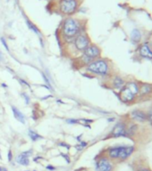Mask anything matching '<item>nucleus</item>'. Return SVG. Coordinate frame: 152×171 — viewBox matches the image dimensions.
Instances as JSON below:
<instances>
[{"mask_svg": "<svg viewBox=\"0 0 152 171\" xmlns=\"http://www.w3.org/2000/svg\"><path fill=\"white\" fill-rule=\"evenodd\" d=\"M82 25L80 20L73 18L72 16L66 17L60 27V35L64 40L66 41H73L75 37L79 35L82 30Z\"/></svg>", "mask_w": 152, "mask_h": 171, "instance_id": "nucleus-1", "label": "nucleus"}, {"mask_svg": "<svg viewBox=\"0 0 152 171\" xmlns=\"http://www.w3.org/2000/svg\"><path fill=\"white\" fill-rule=\"evenodd\" d=\"M84 70L93 75H98V76H105L109 71V66L107 61L98 58L96 60L91 61L90 63H88Z\"/></svg>", "mask_w": 152, "mask_h": 171, "instance_id": "nucleus-2", "label": "nucleus"}, {"mask_svg": "<svg viewBox=\"0 0 152 171\" xmlns=\"http://www.w3.org/2000/svg\"><path fill=\"white\" fill-rule=\"evenodd\" d=\"M101 50L100 48L94 44H91L82 53V56L79 58L80 62L82 64L83 67H85L88 63H90L91 61L96 60L100 57Z\"/></svg>", "mask_w": 152, "mask_h": 171, "instance_id": "nucleus-3", "label": "nucleus"}, {"mask_svg": "<svg viewBox=\"0 0 152 171\" xmlns=\"http://www.w3.org/2000/svg\"><path fill=\"white\" fill-rule=\"evenodd\" d=\"M139 92V87L136 83L133 82H129L127 84H124L120 90L119 96L123 102L128 103L133 100L135 95Z\"/></svg>", "mask_w": 152, "mask_h": 171, "instance_id": "nucleus-4", "label": "nucleus"}, {"mask_svg": "<svg viewBox=\"0 0 152 171\" xmlns=\"http://www.w3.org/2000/svg\"><path fill=\"white\" fill-rule=\"evenodd\" d=\"M79 9L78 0H60L58 4V10L63 15L67 17L74 14Z\"/></svg>", "mask_w": 152, "mask_h": 171, "instance_id": "nucleus-5", "label": "nucleus"}, {"mask_svg": "<svg viewBox=\"0 0 152 171\" xmlns=\"http://www.w3.org/2000/svg\"><path fill=\"white\" fill-rule=\"evenodd\" d=\"M91 44V38L84 31L77 35L73 41V46L78 53H82Z\"/></svg>", "mask_w": 152, "mask_h": 171, "instance_id": "nucleus-6", "label": "nucleus"}, {"mask_svg": "<svg viewBox=\"0 0 152 171\" xmlns=\"http://www.w3.org/2000/svg\"><path fill=\"white\" fill-rule=\"evenodd\" d=\"M113 164L106 157L98 159L96 162V171H112Z\"/></svg>", "mask_w": 152, "mask_h": 171, "instance_id": "nucleus-7", "label": "nucleus"}, {"mask_svg": "<svg viewBox=\"0 0 152 171\" xmlns=\"http://www.w3.org/2000/svg\"><path fill=\"white\" fill-rule=\"evenodd\" d=\"M126 134H127V131H126V127H125V125L123 124V123H117L115 127H114V128H113V130H112V132H111V135H112V136H114V137H120V136H126Z\"/></svg>", "mask_w": 152, "mask_h": 171, "instance_id": "nucleus-8", "label": "nucleus"}, {"mask_svg": "<svg viewBox=\"0 0 152 171\" xmlns=\"http://www.w3.org/2000/svg\"><path fill=\"white\" fill-rule=\"evenodd\" d=\"M134 151L133 146H118V159H127Z\"/></svg>", "mask_w": 152, "mask_h": 171, "instance_id": "nucleus-9", "label": "nucleus"}, {"mask_svg": "<svg viewBox=\"0 0 152 171\" xmlns=\"http://www.w3.org/2000/svg\"><path fill=\"white\" fill-rule=\"evenodd\" d=\"M31 153H32V150H29V151L20 153L16 158V162L22 166H28L30 163L29 157L31 155Z\"/></svg>", "mask_w": 152, "mask_h": 171, "instance_id": "nucleus-10", "label": "nucleus"}, {"mask_svg": "<svg viewBox=\"0 0 152 171\" xmlns=\"http://www.w3.org/2000/svg\"><path fill=\"white\" fill-rule=\"evenodd\" d=\"M140 55L144 58L147 59H152V51L150 50V46L146 44L141 46L140 47Z\"/></svg>", "mask_w": 152, "mask_h": 171, "instance_id": "nucleus-11", "label": "nucleus"}, {"mask_svg": "<svg viewBox=\"0 0 152 171\" xmlns=\"http://www.w3.org/2000/svg\"><path fill=\"white\" fill-rule=\"evenodd\" d=\"M12 111H13V114H14V118H15L19 122H21V123H23V124H25V116L22 113V112H21L18 108H16V107H14V106H12Z\"/></svg>", "mask_w": 152, "mask_h": 171, "instance_id": "nucleus-12", "label": "nucleus"}, {"mask_svg": "<svg viewBox=\"0 0 152 171\" xmlns=\"http://www.w3.org/2000/svg\"><path fill=\"white\" fill-rule=\"evenodd\" d=\"M113 86L115 88H117V89H121L122 87L124 86V81L123 80V79L120 77H116L114 81H113Z\"/></svg>", "mask_w": 152, "mask_h": 171, "instance_id": "nucleus-13", "label": "nucleus"}, {"mask_svg": "<svg viewBox=\"0 0 152 171\" xmlns=\"http://www.w3.org/2000/svg\"><path fill=\"white\" fill-rule=\"evenodd\" d=\"M28 136H29V137L30 138V140L32 141V142H36V141H38L39 139H41L42 138V136L39 135V134H38L37 132H35V131H33V130H29V132H28Z\"/></svg>", "mask_w": 152, "mask_h": 171, "instance_id": "nucleus-14", "label": "nucleus"}, {"mask_svg": "<svg viewBox=\"0 0 152 171\" xmlns=\"http://www.w3.org/2000/svg\"><path fill=\"white\" fill-rule=\"evenodd\" d=\"M132 117L134 119H137V120H144V119H146V115L143 113L142 112H138V111L133 112L132 113Z\"/></svg>", "mask_w": 152, "mask_h": 171, "instance_id": "nucleus-15", "label": "nucleus"}, {"mask_svg": "<svg viewBox=\"0 0 152 171\" xmlns=\"http://www.w3.org/2000/svg\"><path fill=\"white\" fill-rule=\"evenodd\" d=\"M26 23H27V26L29 27V28L30 29H31L33 32H35L37 35H39V36H40L41 35V33H40V31H39V28L32 22H30V20H26Z\"/></svg>", "mask_w": 152, "mask_h": 171, "instance_id": "nucleus-16", "label": "nucleus"}, {"mask_svg": "<svg viewBox=\"0 0 152 171\" xmlns=\"http://www.w3.org/2000/svg\"><path fill=\"white\" fill-rule=\"evenodd\" d=\"M131 38H132V39L133 41L138 42L141 39V32L138 29H133L132 32V34H131Z\"/></svg>", "mask_w": 152, "mask_h": 171, "instance_id": "nucleus-17", "label": "nucleus"}, {"mask_svg": "<svg viewBox=\"0 0 152 171\" xmlns=\"http://www.w3.org/2000/svg\"><path fill=\"white\" fill-rule=\"evenodd\" d=\"M41 76H42V79H43V80L45 81V83H46V86H48L50 89H52V85H51V83H50V80H48V78L47 77V75L45 74V73H41Z\"/></svg>", "mask_w": 152, "mask_h": 171, "instance_id": "nucleus-18", "label": "nucleus"}, {"mask_svg": "<svg viewBox=\"0 0 152 171\" xmlns=\"http://www.w3.org/2000/svg\"><path fill=\"white\" fill-rule=\"evenodd\" d=\"M66 123L71 124V125L78 124V123H80V119H77V118H68V119H66Z\"/></svg>", "mask_w": 152, "mask_h": 171, "instance_id": "nucleus-19", "label": "nucleus"}, {"mask_svg": "<svg viewBox=\"0 0 152 171\" xmlns=\"http://www.w3.org/2000/svg\"><path fill=\"white\" fill-rule=\"evenodd\" d=\"M0 41H1V43H2V45L4 46V47L5 48V50H6V51H9V46H8V45H7V43H6L5 38H0Z\"/></svg>", "mask_w": 152, "mask_h": 171, "instance_id": "nucleus-20", "label": "nucleus"}, {"mask_svg": "<svg viewBox=\"0 0 152 171\" xmlns=\"http://www.w3.org/2000/svg\"><path fill=\"white\" fill-rule=\"evenodd\" d=\"M22 95H23V99L25 100L26 104H30V97H29V95H28L26 93H23V94H22Z\"/></svg>", "mask_w": 152, "mask_h": 171, "instance_id": "nucleus-21", "label": "nucleus"}, {"mask_svg": "<svg viewBox=\"0 0 152 171\" xmlns=\"http://www.w3.org/2000/svg\"><path fill=\"white\" fill-rule=\"evenodd\" d=\"M61 156H62V157H63V158H64V159L65 160H66V162H67V163H70V161H71V160H70V158H69L68 154L61 153Z\"/></svg>", "mask_w": 152, "mask_h": 171, "instance_id": "nucleus-22", "label": "nucleus"}, {"mask_svg": "<svg viewBox=\"0 0 152 171\" xmlns=\"http://www.w3.org/2000/svg\"><path fill=\"white\" fill-rule=\"evenodd\" d=\"M7 159H8L9 161H12V160H13V153H12V151H11V150L8 151V153H7Z\"/></svg>", "mask_w": 152, "mask_h": 171, "instance_id": "nucleus-23", "label": "nucleus"}, {"mask_svg": "<svg viewBox=\"0 0 152 171\" xmlns=\"http://www.w3.org/2000/svg\"><path fill=\"white\" fill-rule=\"evenodd\" d=\"M58 145H59V146H64V147H65L67 150H69V149H70V147H71L68 143H65V142H59V143H58Z\"/></svg>", "mask_w": 152, "mask_h": 171, "instance_id": "nucleus-24", "label": "nucleus"}, {"mask_svg": "<svg viewBox=\"0 0 152 171\" xmlns=\"http://www.w3.org/2000/svg\"><path fill=\"white\" fill-rule=\"evenodd\" d=\"M19 81H20V83H22V85H24L26 86H28V87H30V84L27 83L25 80H22V79H19Z\"/></svg>", "mask_w": 152, "mask_h": 171, "instance_id": "nucleus-25", "label": "nucleus"}, {"mask_svg": "<svg viewBox=\"0 0 152 171\" xmlns=\"http://www.w3.org/2000/svg\"><path fill=\"white\" fill-rule=\"evenodd\" d=\"M47 170H56V168H55L54 166L48 165V166H47Z\"/></svg>", "mask_w": 152, "mask_h": 171, "instance_id": "nucleus-26", "label": "nucleus"}, {"mask_svg": "<svg viewBox=\"0 0 152 171\" xmlns=\"http://www.w3.org/2000/svg\"><path fill=\"white\" fill-rule=\"evenodd\" d=\"M80 145H81L82 148H84V147H86V146H87V142H83V141H81V142H80Z\"/></svg>", "mask_w": 152, "mask_h": 171, "instance_id": "nucleus-27", "label": "nucleus"}, {"mask_svg": "<svg viewBox=\"0 0 152 171\" xmlns=\"http://www.w3.org/2000/svg\"><path fill=\"white\" fill-rule=\"evenodd\" d=\"M149 118H150V122H151L152 124V109L150 110V113H149Z\"/></svg>", "mask_w": 152, "mask_h": 171, "instance_id": "nucleus-28", "label": "nucleus"}, {"mask_svg": "<svg viewBox=\"0 0 152 171\" xmlns=\"http://www.w3.org/2000/svg\"><path fill=\"white\" fill-rule=\"evenodd\" d=\"M48 97H52V95H48V96H46V97H43V98H41V100H46V99H48Z\"/></svg>", "mask_w": 152, "mask_h": 171, "instance_id": "nucleus-29", "label": "nucleus"}, {"mask_svg": "<svg viewBox=\"0 0 152 171\" xmlns=\"http://www.w3.org/2000/svg\"><path fill=\"white\" fill-rule=\"evenodd\" d=\"M0 171H8L5 168H3V167H0Z\"/></svg>", "mask_w": 152, "mask_h": 171, "instance_id": "nucleus-30", "label": "nucleus"}, {"mask_svg": "<svg viewBox=\"0 0 152 171\" xmlns=\"http://www.w3.org/2000/svg\"><path fill=\"white\" fill-rule=\"evenodd\" d=\"M3 60V55H2V52L0 51V61H2Z\"/></svg>", "mask_w": 152, "mask_h": 171, "instance_id": "nucleus-31", "label": "nucleus"}, {"mask_svg": "<svg viewBox=\"0 0 152 171\" xmlns=\"http://www.w3.org/2000/svg\"><path fill=\"white\" fill-rule=\"evenodd\" d=\"M2 86H5V87H6V86H7L5 85V83H3V84H2Z\"/></svg>", "mask_w": 152, "mask_h": 171, "instance_id": "nucleus-32", "label": "nucleus"}, {"mask_svg": "<svg viewBox=\"0 0 152 171\" xmlns=\"http://www.w3.org/2000/svg\"><path fill=\"white\" fill-rule=\"evenodd\" d=\"M140 171H150V170H141Z\"/></svg>", "mask_w": 152, "mask_h": 171, "instance_id": "nucleus-33", "label": "nucleus"}, {"mask_svg": "<svg viewBox=\"0 0 152 171\" xmlns=\"http://www.w3.org/2000/svg\"><path fill=\"white\" fill-rule=\"evenodd\" d=\"M1 158H2V156H1V152H0V160H1Z\"/></svg>", "mask_w": 152, "mask_h": 171, "instance_id": "nucleus-34", "label": "nucleus"}]
</instances>
